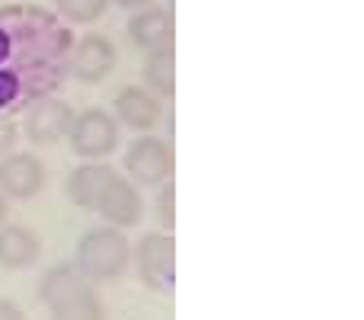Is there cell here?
I'll list each match as a JSON object with an SVG mask.
<instances>
[{
    "instance_id": "4",
    "label": "cell",
    "mask_w": 364,
    "mask_h": 320,
    "mask_svg": "<svg viewBox=\"0 0 364 320\" xmlns=\"http://www.w3.org/2000/svg\"><path fill=\"white\" fill-rule=\"evenodd\" d=\"M134 263H138L141 282L157 295H170L173 282H176V240L166 231H151L138 240L134 250Z\"/></svg>"
},
{
    "instance_id": "19",
    "label": "cell",
    "mask_w": 364,
    "mask_h": 320,
    "mask_svg": "<svg viewBox=\"0 0 364 320\" xmlns=\"http://www.w3.org/2000/svg\"><path fill=\"white\" fill-rule=\"evenodd\" d=\"M10 55H13V38H10V32L0 26V68L10 61Z\"/></svg>"
},
{
    "instance_id": "3",
    "label": "cell",
    "mask_w": 364,
    "mask_h": 320,
    "mask_svg": "<svg viewBox=\"0 0 364 320\" xmlns=\"http://www.w3.org/2000/svg\"><path fill=\"white\" fill-rule=\"evenodd\" d=\"M132 247L122 227H90L77 240V269L87 279H119L128 269Z\"/></svg>"
},
{
    "instance_id": "13",
    "label": "cell",
    "mask_w": 364,
    "mask_h": 320,
    "mask_svg": "<svg viewBox=\"0 0 364 320\" xmlns=\"http://www.w3.org/2000/svg\"><path fill=\"white\" fill-rule=\"evenodd\" d=\"M144 83L151 87L154 96H176V51L170 48H154L144 58Z\"/></svg>"
},
{
    "instance_id": "12",
    "label": "cell",
    "mask_w": 364,
    "mask_h": 320,
    "mask_svg": "<svg viewBox=\"0 0 364 320\" xmlns=\"http://www.w3.org/2000/svg\"><path fill=\"white\" fill-rule=\"evenodd\" d=\"M42 257L38 237L23 224H0V269L23 272L32 269Z\"/></svg>"
},
{
    "instance_id": "2",
    "label": "cell",
    "mask_w": 364,
    "mask_h": 320,
    "mask_svg": "<svg viewBox=\"0 0 364 320\" xmlns=\"http://www.w3.org/2000/svg\"><path fill=\"white\" fill-rule=\"evenodd\" d=\"M38 301L51 320H106L100 295L74 263H58L38 279Z\"/></svg>"
},
{
    "instance_id": "10",
    "label": "cell",
    "mask_w": 364,
    "mask_h": 320,
    "mask_svg": "<svg viewBox=\"0 0 364 320\" xmlns=\"http://www.w3.org/2000/svg\"><path fill=\"white\" fill-rule=\"evenodd\" d=\"M173 10L170 6H144L138 10L132 19H128V36L138 48L154 51V48H170L173 45Z\"/></svg>"
},
{
    "instance_id": "17",
    "label": "cell",
    "mask_w": 364,
    "mask_h": 320,
    "mask_svg": "<svg viewBox=\"0 0 364 320\" xmlns=\"http://www.w3.org/2000/svg\"><path fill=\"white\" fill-rule=\"evenodd\" d=\"M16 138H19V128L13 125V122L0 119V158L13 151V145H16Z\"/></svg>"
},
{
    "instance_id": "16",
    "label": "cell",
    "mask_w": 364,
    "mask_h": 320,
    "mask_svg": "<svg viewBox=\"0 0 364 320\" xmlns=\"http://www.w3.org/2000/svg\"><path fill=\"white\" fill-rule=\"evenodd\" d=\"M19 93H23V77H19V71L0 68V109H6L10 103H16Z\"/></svg>"
},
{
    "instance_id": "8",
    "label": "cell",
    "mask_w": 364,
    "mask_h": 320,
    "mask_svg": "<svg viewBox=\"0 0 364 320\" xmlns=\"http://www.w3.org/2000/svg\"><path fill=\"white\" fill-rule=\"evenodd\" d=\"M45 189V167L36 154H6L0 158V192L6 199H36Z\"/></svg>"
},
{
    "instance_id": "9",
    "label": "cell",
    "mask_w": 364,
    "mask_h": 320,
    "mask_svg": "<svg viewBox=\"0 0 364 320\" xmlns=\"http://www.w3.org/2000/svg\"><path fill=\"white\" fill-rule=\"evenodd\" d=\"M70 122H74V109L64 100H38L36 106L26 115V138L32 145H58L64 135L70 132Z\"/></svg>"
},
{
    "instance_id": "7",
    "label": "cell",
    "mask_w": 364,
    "mask_h": 320,
    "mask_svg": "<svg viewBox=\"0 0 364 320\" xmlns=\"http://www.w3.org/2000/svg\"><path fill=\"white\" fill-rule=\"evenodd\" d=\"M115 58H119L115 45L109 42L106 36H100V32H90V36H83L80 42L74 45L68 71L74 74V81H80V83H100V81H106L109 71L115 68Z\"/></svg>"
},
{
    "instance_id": "21",
    "label": "cell",
    "mask_w": 364,
    "mask_h": 320,
    "mask_svg": "<svg viewBox=\"0 0 364 320\" xmlns=\"http://www.w3.org/2000/svg\"><path fill=\"white\" fill-rule=\"evenodd\" d=\"M6 215H10V205H6V195L0 192V224L6 221Z\"/></svg>"
},
{
    "instance_id": "5",
    "label": "cell",
    "mask_w": 364,
    "mask_h": 320,
    "mask_svg": "<svg viewBox=\"0 0 364 320\" xmlns=\"http://www.w3.org/2000/svg\"><path fill=\"white\" fill-rule=\"evenodd\" d=\"M68 141L74 148L77 158L83 160H100L119 148V122L106 113V109H83L70 122Z\"/></svg>"
},
{
    "instance_id": "11",
    "label": "cell",
    "mask_w": 364,
    "mask_h": 320,
    "mask_svg": "<svg viewBox=\"0 0 364 320\" xmlns=\"http://www.w3.org/2000/svg\"><path fill=\"white\" fill-rule=\"evenodd\" d=\"M115 115L122 125L134 128V132H154L157 122L164 119V106L160 96H154L144 87H125L115 96Z\"/></svg>"
},
{
    "instance_id": "14",
    "label": "cell",
    "mask_w": 364,
    "mask_h": 320,
    "mask_svg": "<svg viewBox=\"0 0 364 320\" xmlns=\"http://www.w3.org/2000/svg\"><path fill=\"white\" fill-rule=\"evenodd\" d=\"M58 13H61L64 19H70V23L77 26H90L96 23V19L106 13L109 0H55Z\"/></svg>"
},
{
    "instance_id": "1",
    "label": "cell",
    "mask_w": 364,
    "mask_h": 320,
    "mask_svg": "<svg viewBox=\"0 0 364 320\" xmlns=\"http://www.w3.org/2000/svg\"><path fill=\"white\" fill-rule=\"evenodd\" d=\"M64 192L74 205L102 215L112 227H132L144 215L141 192L125 180V173H119L109 163L90 160L74 167L64 180Z\"/></svg>"
},
{
    "instance_id": "15",
    "label": "cell",
    "mask_w": 364,
    "mask_h": 320,
    "mask_svg": "<svg viewBox=\"0 0 364 320\" xmlns=\"http://www.w3.org/2000/svg\"><path fill=\"white\" fill-rule=\"evenodd\" d=\"M157 218L164 224V231L176 227V186L170 180L160 182V195H157Z\"/></svg>"
},
{
    "instance_id": "6",
    "label": "cell",
    "mask_w": 364,
    "mask_h": 320,
    "mask_svg": "<svg viewBox=\"0 0 364 320\" xmlns=\"http://www.w3.org/2000/svg\"><path fill=\"white\" fill-rule=\"evenodd\" d=\"M125 170L134 182L141 186H160L173 176L176 170V158H173V148L166 145L157 135H141L128 145L125 151Z\"/></svg>"
},
{
    "instance_id": "18",
    "label": "cell",
    "mask_w": 364,
    "mask_h": 320,
    "mask_svg": "<svg viewBox=\"0 0 364 320\" xmlns=\"http://www.w3.org/2000/svg\"><path fill=\"white\" fill-rule=\"evenodd\" d=\"M0 320H26V314H23V308H19V304L0 298Z\"/></svg>"
},
{
    "instance_id": "20",
    "label": "cell",
    "mask_w": 364,
    "mask_h": 320,
    "mask_svg": "<svg viewBox=\"0 0 364 320\" xmlns=\"http://www.w3.org/2000/svg\"><path fill=\"white\" fill-rule=\"evenodd\" d=\"M119 6H125V10H134V6H147L151 0H115Z\"/></svg>"
}]
</instances>
